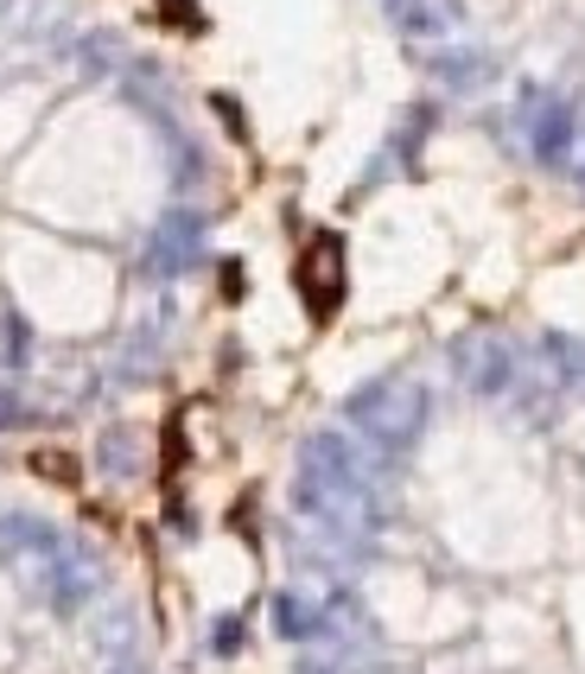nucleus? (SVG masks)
Here are the masks:
<instances>
[{"label": "nucleus", "mask_w": 585, "mask_h": 674, "mask_svg": "<svg viewBox=\"0 0 585 674\" xmlns=\"http://www.w3.org/2000/svg\"><path fill=\"white\" fill-rule=\"evenodd\" d=\"M299 287H306V305H312V312H331V305H337V293H344V249H337L331 236H319V242L306 249Z\"/></svg>", "instance_id": "f257e3e1"}]
</instances>
